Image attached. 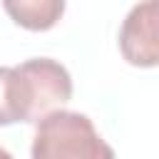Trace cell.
<instances>
[{"label":"cell","instance_id":"cell-1","mask_svg":"<svg viewBox=\"0 0 159 159\" xmlns=\"http://www.w3.org/2000/svg\"><path fill=\"white\" fill-rule=\"evenodd\" d=\"M32 159H117L114 149L97 134L82 112L57 109L35 124Z\"/></svg>","mask_w":159,"mask_h":159},{"label":"cell","instance_id":"cell-2","mask_svg":"<svg viewBox=\"0 0 159 159\" xmlns=\"http://www.w3.org/2000/svg\"><path fill=\"white\" fill-rule=\"evenodd\" d=\"M25 89L27 122L37 124L47 114L57 112L72 97V77L65 65L52 57H32L15 67Z\"/></svg>","mask_w":159,"mask_h":159},{"label":"cell","instance_id":"cell-3","mask_svg":"<svg viewBox=\"0 0 159 159\" xmlns=\"http://www.w3.org/2000/svg\"><path fill=\"white\" fill-rule=\"evenodd\" d=\"M157 10L154 0L139 2L129 10L119 30V50L124 60L134 67H157L159 50H157Z\"/></svg>","mask_w":159,"mask_h":159},{"label":"cell","instance_id":"cell-5","mask_svg":"<svg viewBox=\"0 0 159 159\" xmlns=\"http://www.w3.org/2000/svg\"><path fill=\"white\" fill-rule=\"evenodd\" d=\"M27 122L25 89L15 67H0V127Z\"/></svg>","mask_w":159,"mask_h":159},{"label":"cell","instance_id":"cell-4","mask_svg":"<svg viewBox=\"0 0 159 159\" xmlns=\"http://www.w3.org/2000/svg\"><path fill=\"white\" fill-rule=\"evenodd\" d=\"M5 12L27 30H50L65 12L62 0H20V2H2Z\"/></svg>","mask_w":159,"mask_h":159},{"label":"cell","instance_id":"cell-6","mask_svg":"<svg viewBox=\"0 0 159 159\" xmlns=\"http://www.w3.org/2000/svg\"><path fill=\"white\" fill-rule=\"evenodd\" d=\"M0 159H12V154H10L7 149H2V147H0Z\"/></svg>","mask_w":159,"mask_h":159}]
</instances>
